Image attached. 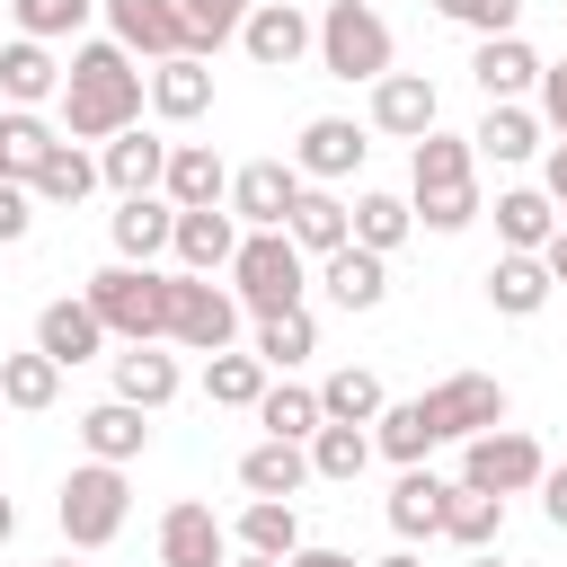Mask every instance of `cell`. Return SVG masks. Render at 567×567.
<instances>
[{
	"instance_id": "cell-1",
	"label": "cell",
	"mask_w": 567,
	"mask_h": 567,
	"mask_svg": "<svg viewBox=\"0 0 567 567\" xmlns=\"http://www.w3.org/2000/svg\"><path fill=\"white\" fill-rule=\"evenodd\" d=\"M142 106H151V71L115 44V35H89V44H71V62H62V142H115V133H133L142 124Z\"/></svg>"
},
{
	"instance_id": "cell-2",
	"label": "cell",
	"mask_w": 567,
	"mask_h": 567,
	"mask_svg": "<svg viewBox=\"0 0 567 567\" xmlns=\"http://www.w3.org/2000/svg\"><path fill=\"white\" fill-rule=\"evenodd\" d=\"M80 301L97 310V328L115 337V346H159L168 337V301H177V275H159V266H97L89 284H80Z\"/></svg>"
},
{
	"instance_id": "cell-3",
	"label": "cell",
	"mask_w": 567,
	"mask_h": 567,
	"mask_svg": "<svg viewBox=\"0 0 567 567\" xmlns=\"http://www.w3.org/2000/svg\"><path fill=\"white\" fill-rule=\"evenodd\" d=\"M230 292H239V310H248V319L301 310V292H310V257H301L284 230H248V239H239V257H230Z\"/></svg>"
},
{
	"instance_id": "cell-4",
	"label": "cell",
	"mask_w": 567,
	"mask_h": 567,
	"mask_svg": "<svg viewBox=\"0 0 567 567\" xmlns=\"http://www.w3.org/2000/svg\"><path fill=\"white\" fill-rule=\"evenodd\" d=\"M319 71L381 89V80H390V18H381L372 0H328V9H319Z\"/></svg>"
},
{
	"instance_id": "cell-5",
	"label": "cell",
	"mask_w": 567,
	"mask_h": 567,
	"mask_svg": "<svg viewBox=\"0 0 567 567\" xmlns=\"http://www.w3.org/2000/svg\"><path fill=\"white\" fill-rule=\"evenodd\" d=\"M124 514H133V478H124L115 461H80V470L62 478V496H53V523H62L71 549H106V540L124 532Z\"/></svg>"
},
{
	"instance_id": "cell-6",
	"label": "cell",
	"mask_w": 567,
	"mask_h": 567,
	"mask_svg": "<svg viewBox=\"0 0 567 567\" xmlns=\"http://www.w3.org/2000/svg\"><path fill=\"white\" fill-rule=\"evenodd\" d=\"M505 381L496 372H443L434 390H425V425H434V443H478V434H496L505 425Z\"/></svg>"
},
{
	"instance_id": "cell-7",
	"label": "cell",
	"mask_w": 567,
	"mask_h": 567,
	"mask_svg": "<svg viewBox=\"0 0 567 567\" xmlns=\"http://www.w3.org/2000/svg\"><path fill=\"white\" fill-rule=\"evenodd\" d=\"M168 346H186V354H230V346H239V292L213 284V275H177Z\"/></svg>"
},
{
	"instance_id": "cell-8",
	"label": "cell",
	"mask_w": 567,
	"mask_h": 567,
	"mask_svg": "<svg viewBox=\"0 0 567 567\" xmlns=\"http://www.w3.org/2000/svg\"><path fill=\"white\" fill-rule=\"evenodd\" d=\"M461 478H470V487H487V496H540L549 452H540L523 425H496V434L461 443Z\"/></svg>"
},
{
	"instance_id": "cell-9",
	"label": "cell",
	"mask_w": 567,
	"mask_h": 567,
	"mask_svg": "<svg viewBox=\"0 0 567 567\" xmlns=\"http://www.w3.org/2000/svg\"><path fill=\"white\" fill-rule=\"evenodd\" d=\"M97 9H106V35H115L133 62H177V53H195L177 0H97Z\"/></svg>"
},
{
	"instance_id": "cell-10",
	"label": "cell",
	"mask_w": 567,
	"mask_h": 567,
	"mask_svg": "<svg viewBox=\"0 0 567 567\" xmlns=\"http://www.w3.org/2000/svg\"><path fill=\"white\" fill-rule=\"evenodd\" d=\"M239 44H248V62H257V71H292V62H310V53H319V18H310L301 0H257V9H248V27H239Z\"/></svg>"
},
{
	"instance_id": "cell-11",
	"label": "cell",
	"mask_w": 567,
	"mask_h": 567,
	"mask_svg": "<svg viewBox=\"0 0 567 567\" xmlns=\"http://www.w3.org/2000/svg\"><path fill=\"white\" fill-rule=\"evenodd\" d=\"M363 151H372V124H354V115H310L301 142H292V168H301L310 186H337V177L363 168Z\"/></svg>"
},
{
	"instance_id": "cell-12",
	"label": "cell",
	"mask_w": 567,
	"mask_h": 567,
	"mask_svg": "<svg viewBox=\"0 0 567 567\" xmlns=\"http://www.w3.org/2000/svg\"><path fill=\"white\" fill-rule=\"evenodd\" d=\"M301 168L292 159H248V168H230V213H239V230H284V213L301 204Z\"/></svg>"
},
{
	"instance_id": "cell-13",
	"label": "cell",
	"mask_w": 567,
	"mask_h": 567,
	"mask_svg": "<svg viewBox=\"0 0 567 567\" xmlns=\"http://www.w3.org/2000/svg\"><path fill=\"white\" fill-rule=\"evenodd\" d=\"M159 567H230V523L204 496H177L159 514Z\"/></svg>"
},
{
	"instance_id": "cell-14",
	"label": "cell",
	"mask_w": 567,
	"mask_h": 567,
	"mask_svg": "<svg viewBox=\"0 0 567 567\" xmlns=\"http://www.w3.org/2000/svg\"><path fill=\"white\" fill-rule=\"evenodd\" d=\"M434 115H443V97H434L425 71H390V80L372 89V133H390V142H408V151L434 133Z\"/></svg>"
},
{
	"instance_id": "cell-15",
	"label": "cell",
	"mask_w": 567,
	"mask_h": 567,
	"mask_svg": "<svg viewBox=\"0 0 567 567\" xmlns=\"http://www.w3.org/2000/svg\"><path fill=\"white\" fill-rule=\"evenodd\" d=\"M239 213L230 204H213V213H177V239H168V257H177V275H230V257H239Z\"/></svg>"
},
{
	"instance_id": "cell-16",
	"label": "cell",
	"mask_w": 567,
	"mask_h": 567,
	"mask_svg": "<svg viewBox=\"0 0 567 567\" xmlns=\"http://www.w3.org/2000/svg\"><path fill=\"white\" fill-rule=\"evenodd\" d=\"M470 80L487 89V106H523V97L540 89V53H532L523 35H487V44L470 53Z\"/></svg>"
},
{
	"instance_id": "cell-17",
	"label": "cell",
	"mask_w": 567,
	"mask_h": 567,
	"mask_svg": "<svg viewBox=\"0 0 567 567\" xmlns=\"http://www.w3.org/2000/svg\"><path fill=\"white\" fill-rule=\"evenodd\" d=\"M159 195H168L177 213H213V204H230V168H221V151H213V142H177Z\"/></svg>"
},
{
	"instance_id": "cell-18",
	"label": "cell",
	"mask_w": 567,
	"mask_h": 567,
	"mask_svg": "<svg viewBox=\"0 0 567 567\" xmlns=\"http://www.w3.org/2000/svg\"><path fill=\"white\" fill-rule=\"evenodd\" d=\"M0 97L9 106H62V62H53V44H35V35H9L0 44Z\"/></svg>"
},
{
	"instance_id": "cell-19",
	"label": "cell",
	"mask_w": 567,
	"mask_h": 567,
	"mask_svg": "<svg viewBox=\"0 0 567 567\" xmlns=\"http://www.w3.org/2000/svg\"><path fill=\"white\" fill-rule=\"evenodd\" d=\"M168 151H177V142H159V133H142V124H133V133H115V142L97 151V177H106L115 195H159Z\"/></svg>"
},
{
	"instance_id": "cell-20",
	"label": "cell",
	"mask_w": 567,
	"mask_h": 567,
	"mask_svg": "<svg viewBox=\"0 0 567 567\" xmlns=\"http://www.w3.org/2000/svg\"><path fill=\"white\" fill-rule=\"evenodd\" d=\"M452 186H478V151H470V133H425L416 151H408V195H452Z\"/></svg>"
},
{
	"instance_id": "cell-21",
	"label": "cell",
	"mask_w": 567,
	"mask_h": 567,
	"mask_svg": "<svg viewBox=\"0 0 567 567\" xmlns=\"http://www.w3.org/2000/svg\"><path fill=\"white\" fill-rule=\"evenodd\" d=\"M106 363H115V399H124V408H142V416H159V408L186 390L177 354H159V346H124V354H106Z\"/></svg>"
},
{
	"instance_id": "cell-22",
	"label": "cell",
	"mask_w": 567,
	"mask_h": 567,
	"mask_svg": "<svg viewBox=\"0 0 567 567\" xmlns=\"http://www.w3.org/2000/svg\"><path fill=\"white\" fill-rule=\"evenodd\" d=\"M62 151V124L35 115V106H0V177L9 186H35V168Z\"/></svg>"
},
{
	"instance_id": "cell-23",
	"label": "cell",
	"mask_w": 567,
	"mask_h": 567,
	"mask_svg": "<svg viewBox=\"0 0 567 567\" xmlns=\"http://www.w3.org/2000/svg\"><path fill=\"white\" fill-rule=\"evenodd\" d=\"M204 106H213V62H204V53L151 62V115H159V124H195Z\"/></svg>"
},
{
	"instance_id": "cell-24",
	"label": "cell",
	"mask_w": 567,
	"mask_h": 567,
	"mask_svg": "<svg viewBox=\"0 0 567 567\" xmlns=\"http://www.w3.org/2000/svg\"><path fill=\"white\" fill-rule=\"evenodd\" d=\"M284 239H292L301 257H337V248L354 239V204H337L328 186H301V204L284 213Z\"/></svg>"
},
{
	"instance_id": "cell-25",
	"label": "cell",
	"mask_w": 567,
	"mask_h": 567,
	"mask_svg": "<svg viewBox=\"0 0 567 567\" xmlns=\"http://www.w3.org/2000/svg\"><path fill=\"white\" fill-rule=\"evenodd\" d=\"M319 284H328V301L337 310H381L390 301V257H372V248H337V257H319Z\"/></svg>"
},
{
	"instance_id": "cell-26",
	"label": "cell",
	"mask_w": 567,
	"mask_h": 567,
	"mask_svg": "<svg viewBox=\"0 0 567 567\" xmlns=\"http://www.w3.org/2000/svg\"><path fill=\"white\" fill-rule=\"evenodd\" d=\"M35 346L71 372V363H97V354H106V328H97L89 301H44V310H35Z\"/></svg>"
},
{
	"instance_id": "cell-27",
	"label": "cell",
	"mask_w": 567,
	"mask_h": 567,
	"mask_svg": "<svg viewBox=\"0 0 567 567\" xmlns=\"http://www.w3.org/2000/svg\"><path fill=\"white\" fill-rule=\"evenodd\" d=\"M443 496H452V478H434L425 461L416 470H399V487H390V532L416 549V540H443Z\"/></svg>"
},
{
	"instance_id": "cell-28",
	"label": "cell",
	"mask_w": 567,
	"mask_h": 567,
	"mask_svg": "<svg viewBox=\"0 0 567 567\" xmlns=\"http://www.w3.org/2000/svg\"><path fill=\"white\" fill-rule=\"evenodd\" d=\"M106 230H115V257H124V266H151V257L177 239V204H168V195H124V213H115Z\"/></svg>"
},
{
	"instance_id": "cell-29",
	"label": "cell",
	"mask_w": 567,
	"mask_h": 567,
	"mask_svg": "<svg viewBox=\"0 0 567 567\" xmlns=\"http://www.w3.org/2000/svg\"><path fill=\"white\" fill-rule=\"evenodd\" d=\"M80 443H89V461H142L151 452V416L142 408H124V399H97L89 416H80Z\"/></svg>"
},
{
	"instance_id": "cell-30",
	"label": "cell",
	"mask_w": 567,
	"mask_h": 567,
	"mask_svg": "<svg viewBox=\"0 0 567 567\" xmlns=\"http://www.w3.org/2000/svg\"><path fill=\"white\" fill-rule=\"evenodd\" d=\"M239 487H248V496H284V505H292V496L310 487V443H275V434H266V443H248V452H239Z\"/></svg>"
},
{
	"instance_id": "cell-31",
	"label": "cell",
	"mask_w": 567,
	"mask_h": 567,
	"mask_svg": "<svg viewBox=\"0 0 567 567\" xmlns=\"http://www.w3.org/2000/svg\"><path fill=\"white\" fill-rule=\"evenodd\" d=\"M496 239H505L514 257H540V248L558 239V204H549L540 186H505V195H496Z\"/></svg>"
},
{
	"instance_id": "cell-32",
	"label": "cell",
	"mask_w": 567,
	"mask_h": 567,
	"mask_svg": "<svg viewBox=\"0 0 567 567\" xmlns=\"http://www.w3.org/2000/svg\"><path fill=\"white\" fill-rule=\"evenodd\" d=\"M549 292H558V275L540 266V257H496L487 266V310H505V319H532V310H549Z\"/></svg>"
},
{
	"instance_id": "cell-33",
	"label": "cell",
	"mask_w": 567,
	"mask_h": 567,
	"mask_svg": "<svg viewBox=\"0 0 567 567\" xmlns=\"http://www.w3.org/2000/svg\"><path fill=\"white\" fill-rule=\"evenodd\" d=\"M230 549H257V558H292L301 549V514L284 496H248L239 523H230Z\"/></svg>"
},
{
	"instance_id": "cell-34",
	"label": "cell",
	"mask_w": 567,
	"mask_h": 567,
	"mask_svg": "<svg viewBox=\"0 0 567 567\" xmlns=\"http://www.w3.org/2000/svg\"><path fill=\"white\" fill-rule=\"evenodd\" d=\"M540 133H549V124H540L532 106H487V115H478V133H470V151H478V159H496V168H514V159H532V151H540Z\"/></svg>"
},
{
	"instance_id": "cell-35",
	"label": "cell",
	"mask_w": 567,
	"mask_h": 567,
	"mask_svg": "<svg viewBox=\"0 0 567 567\" xmlns=\"http://www.w3.org/2000/svg\"><path fill=\"white\" fill-rule=\"evenodd\" d=\"M0 399H9L18 416H44V408L62 399V363H53L44 346H27V354H0Z\"/></svg>"
},
{
	"instance_id": "cell-36",
	"label": "cell",
	"mask_w": 567,
	"mask_h": 567,
	"mask_svg": "<svg viewBox=\"0 0 567 567\" xmlns=\"http://www.w3.org/2000/svg\"><path fill=\"white\" fill-rule=\"evenodd\" d=\"M248 354H257L266 372H292V363H310V354H319V319H310V310H275V319H257Z\"/></svg>"
},
{
	"instance_id": "cell-37",
	"label": "cell",
	"mask_w": 567,
	"mask_h": 567,
	"mask_svg": "<svg viewBox=\"0 0 567 567\" xmlns=\"http://www.w3.org/2000/svg\"><path fill=\"white\" fill-rule=\"evenodd\" d=\"M381 408H390V390H381V372H363V363H346V372L319 381V416H328V425H372Z\"/></svg>"
},
{
	"instance_id": "cell-38",
	"label": "cell",
	"mask_w": 567,
	"mask_h": 567,
	"mask_svg": "<svg viewBox=\"0 0 567 567\" xmlns=\"http://www.w3.org/2000/svg\"><path fill=\"white\" fill-rule=\"evenodd\" d=\"M496 532H505V496H487V487H452L443 496V540H461V549H496Z\"/></svg>"
},
{
	"instance_id": "cell-39",
	"label": "cell",
	"mask_w": 567,
	"mask_h": 567,
	"mask_svg": "<svg viewBox=\"0 0 567 567\" xmlns=\"http://www.w3.org/2000/svg\"><path fill=\"white\" fill-rule=\"evenodd\" d=\"M257 425H266L275 443H310L328 416H319V390H301V381H266V399H257Z\"/></svg>"
},
{
	"instance_id": "cell-40",
	"label": "cell",
	"mask_w": 567,
	"mask_h": 567,
	"mask_svg": "<svg viewBox=\"0 0 567 567\" xmlns=\"http://www.w3.org/2000/svg\"><path fill=\"white\" fill-rule=\"evenodd\" d=\"M372 452H390L399 470H416V461L434 452V425H425V399H390V408L372 416Z\"/></svg>"
},
{
	"instance_id": "cell-41",
	"label": "cell",
	"mask_w": 567,
	"mask_h": 567,
	"mask_svg": "<svg viewBox=\"0 0 567 567\" xmlns=\"http://www.w3.org/2000/svg\"><path fill=\"white\" fill-rule=\"evenodd\" d=\"M363 470H372V425H319V434H310V478L354 487Z\"/></svg>"
},
{
	"instance_id": "cell-42",
	"label": "cell",
	"mask_w": 567,
	"mask_h": 567,
	"mask_svg": "<svg viewBox=\"0 0 567 567\" xmlns=\"http://www.w3.org/2000/svg\"><path fill=\"white\" fill-rule=\"evenodd\" d=\"M106 177H97V151H80V142H62L44 168H35V204H89Z\"/></svg>"
},
{
	"instance_id": "cell-43",
	"label": "cell",
	"mask_w": 567,
	"mask_h": 567,
	"mask_svg": "<svg viewBox=\"0 0 567 567\" xmlns=\"http://www.w3.org/2000/svg\"><path fill=\"white\" fill-rule=\"evenodd\" d=\"M204 399H213V408H248V416H257V399H266V363H257V354H239V346H230V354H204Z\"/></svg>"
},
{
	"instance_id": "cell-44",
	"label": "cell",
	"mask_w": 567,
	"mask_h": 567,
	"mask_svg": "<svg viewBox=\"0 0 567 567\" xmlns=\"http://www.w3.org/2000/svg\"><path fill=\"white\" fill-rule=\"evenodd\" d=\"M408 230H416V204H408V195H354V248L390 257Z\"/></svg>"
},
{
	"instance_id": "cell-45",
	"label": "cell",
	"mask_w": 567,
	"mask_h": 567,
	"mask_svg": "<svg viewBox=\"0 0 567 567\" xmlns=\"http://www.w3.org/2000/svg\"><path fill=\"white\" fill-rule=\"evenodd\" d=\"M89 9H97V0H9V27L35 35V44H62V35L89 27Z\"/></svg>"
},
{
	"instance_id": "cell-46",
	"label": "cell",
	"mask_w": 567,
	"mask_h": 567,
	"mask_svg": "<svg viewBox=\"0 0 567 567\" xmlns=\"http://www.w3.org/2000/svg\"><path fill=\"white\" fill-rule=\"evenodd\" d=\"M177 9H186V35H195V53L213 62V53H221V44L248 27V9H257V0H177Z\"/></svg>"
},
{
	"instance_id": "cell-47",
	"label": "cell",
	"mask_w": 567,
	"mask_h": 567,
	"mask_svg": "<svg viewBox=\"0 0 567 567\" xmlns=\"http://www.w3.org/2000/svg\"><path fill=\"white\" fill-rule=\"evenodd\" d=\"M434 18L470 27L478 44H487V35H523V0H434Z\"/></svg>"
},
{
	"instance_id": "cell-48",
	"label": "cell",
	"mask_w": 567,
	"mask_h": 567,
	"mask_svg": "<svg viewBox=\"0 0 567 567\" xmlns=\"http://www.w3.org/2000/svg\"><path fill=\"white\" fill-rule=\"evenodd\" d=\"M408 204H416V221H425V230H443V239H452V230H470V221L487 213V204H478V186H452V195H408Z\"/></svg>"
},
{
	"instance_id": "cell-49",
	"label": "cell",
	"mask_w": 567,
	"mask_h": 567,
	"mask_svg": "<svg viewBox=\"0 0 567 567\" xmlns=\"http://www.w3.org/2000/svg\"><path fill=\"white\" fill-rule=\"evenodd\" d=\"M35 213H44L35 186H9V177H0V248H18V239L35 230Z\"/></svg>"
},
{
	"instance_id": "cell-50",
	"label": "cell",
	"mask_w": 567,
	"mask_h": 567,
	"mask_svg": "<svg viewBox=\"0 0 567 567\" xmlns=\"http://www.w3.org/2000/svg\"><path fill=\"white\" fill-rule=\"evenodd\" d=\"M532 115L567 142V62H540V89H532Z\"/></svg>"
},
{
	"instance_id": "cell-51",
	"label": "cell",
	"mask_w": 567,
	"mask_h": 567,
	"mask_svg": "<svg viewBox=\"0 0 567 567\" xmlns=\"http://www.w3.org/2000/svg\"><path fill=\"white\" fill-rule=\"evenodd\" d=\"M540 514L567 532V461H549V478H540Z\"/></svg>"
},
{
	"instance_id": "cell-52",
	"label": "cell",
	"mask_w": 567,
	"mask_h": 567,
	"mask_svg": "<svg viewBox=\"0 0 567 567\" xmlns=\"http://www.w3.org/2000/svg\"><path fill=\"white\" fill-rule=\"evenodd\" d=\"M540 195L558 204V221H567V142H549V168H540Z\"/></svg>"
},
{
	"instance_id": "cell-53",
	"label": "cell",
	"mask_w": 567,
	"mask_h": 567,
	"mask_svg": "<svg viewBox=\"0 0 567 567\" xmlns=\"http://www.w3.org/2000/svg\"><path fill=\"white\" fill-rule=\"evenodd\" d=\"M284 567H354V558H346V549H319V540H301Z\"/></svg>"
},
{
	"instance_id": "cell-54",
	"label": "cell",
	"mask_w": 567,
	"mask_h": 567,
	"mask_svg": "<svg viewBox=\"0 0 567 567\" xmlns=\"http://www.w3.org/2000/svg\"><path fill=\"white\" fill-rule=\"evenodd\" d=\"M540 266H549V275H558V284H567V221H558V239H549V248H540Z\"/></svg>"
},
{
	"instance_id": "cell-55",
	"label": "cell",
	"mask_w": 567,
	"mask_h": 567,
	"mask_svg": "<svg viewBox=\"0 0 567 567\" xmlns=\"http://www.w3.org/2000/svg\"><path fill=\"white\" fill-rule=\"evenodd\" d=\"M372 567H425V558H416V549L399 540V549H390V558H372Z\"/></svg>"
},
{
	"instance_id": "cell-56",
	"label": "cell",
	"mask_w": 567,
	"mask_h": 567,
	"mask_svg": "<svg viewBox=\"0 0 567 567\" xmlns=\"http://www.w3.org/2000/svg\"><path fill=\"white\" fill-rule=\"evenodd\" d=\"M9 532H18V505H9V496H0V549H9Z\"/></svg>"
},
{
	"instance_id": "cell-57",
	"label": "cell",
	"mask_w": 567,
	"mask_h": 567,
	"mask_svg": "<svg viewBox=\"0 0 567 567\" xmlns=\"http://www.w3.org/2000/svg\"><path fill=\"white\" fill-rule=\"evenodd\" d=\"M230 567H284V558H257V549H230Z\"/></svg>"
},
{
	"instance_id": "cell-58",
	"label": "cell",
	"mask_w": 567,
	"mask_h": 567,
	"mask_svg": "<svg viewBox=\"0 0 567 567\" xmlns=\"http://www.w3.org/2000/svg\"><path fill=\"white\" fill-rule=\"evenodd\" d=\"M470 567H505V558H496V549H470Z\"/></svg>"
},
{
	"instance_id": "cell-59",
	"label": "cell",
	"mask_w": 567,
	"mask_h": 567,
	"mask_svg": "<svg viewBox=\"0 0 567 567\" xmlns=\"http://www.w3.org/2000/svg\"><path fill=\"white\" fill-rule=\"evenodd\" d=\"M44 567H80V558H71V549H62V558H44Z\"/></svg>"
},
{
	"instance_id": "cell-60",
	"label": "cell",
	"mask_w": 567,
	"mask_h": 567,
	"mask_svg": "<svg viewBox=\"0 0 567 567\" xmlns=\"http://www.w3.org/2000/svg\"><path fill=\"white\" fill-rule=\"evenodd\" d=\"M0 408H9V399H0Z\"/></svg>"
},
{
	"instance_id": "cell-61",
	"label": "cell",
	"mask_w": 567,
	"mask_h": 567,
	"mask_svg": "<svg viewBox=\"0 0 567 567\" xmlns=\"http://www.w3.org/2000/svg\"><path fill=\"white\" fill-rule=\"evenodd\" d=\"M0 44H9V35H0Z\"/></svg>"
}]
</instances>
